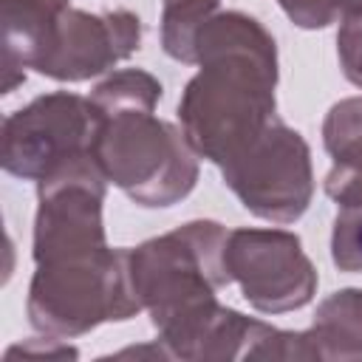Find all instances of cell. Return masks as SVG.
I'll list each match as a JSON object with an SVG mask.
<instances>
[{"label":"cell","instance_id":"9c48e42d","mask_svg":"<svg viewBox=\"0 0 362 362\" xmlns=\"http://www.w3.org/2000/svg\"><path fill=\"white\" fill-rule=\"evenodd\" d=\"M139 45L141 20L133 11L90 14L68 6L51 25L31 68L57 82H85L127 59Z\"/></svg>","mask_w":362,"mask_h":362},{"label":"cell","instance_id":"8fae6325","mask_svg":"<svg viewBox=\"0 0 362 362\" xmlns=\"http://www.w3.org/2000/svg\"><path fill=\"white\" fill-rule=\"evenodd\" d=\"M305 334L308 359H362V288H339L320 300Z\"/></svg>","mask_w":362,"mask_h":362},{"label":"cell","instance_id":"7c38bea8","mask_svg":"<svg viewBox=\"0 0 362 362\" xmlns=\"http://www.w3.org/2000/svg\"><path fill=\"white\" fill-rule=\"evenodd\" d=\"M221 0H161V48L167 57L195 65L198 28L218 11Z\"/></svg>","mask_w":362,"mask_h":362},{"label":"cell","instance_id":"2e32d148","mask_svg":"<svg viewBox=\"0 0 362 362\" xmlns=\"http://www.w3.org/2000/svg\"><path fill=\"white\" fill-rule=\"evenodd\" d=\"M322 187L339 206H362V153L334 158Z\"/></svg>","mask_w":362,"mask_h":362},{"label":"cell","instance_id":"277c9868","mask_svg":"<svg viewBox=\"0 0 362 362\" xmlns=\"http://www.w3.org/2000/svg\"><path fill=\"white\" fill-rule=\"evenodd\" d=\"M141 308L127 246L37 263L25 297L31 328L59 339L82 337L102 322H124Z\"/></svg>","mask_w":362,"mask_h":362},{"label":"cell","instance_id":"52a82bcc","mask_svg":"<svg viewBox=\"0 0 362 362\" xmlns=\"http://www.w3.org/2000/svg\"><path fill=\"white\" fill-rule=\"evenodd\" d=\"M96 127L99 119L88 96L71 90L42 93L6 116L0 164L14 178L40 181L65 158L90 153Z\"/></svg>","mask_w":362,"mask_h":362},{"label":"cell","instance_id":"5b68a950","mask_svg":"<svg viewBox=\"0 0 362 362\" xmlns=\"http://www.w3.org/2000/svg\"><path fill=\"white\" fill-rule=\"evenodd\" d=\"M221 175L255 218L272 223H294L314 198L311 147L280 116L246 150L226 161Z\"/></svg>","mask_w":362,"mask_h":362},{"label":"cell","instance_id":"4fadbf2b","mask_svg":"<svg viewBox=\"0 0 362 362\" xmlns=\"http://www.w3.org/2000/svg\"><path fill=\"white\" fill-rule=\"evenodd\" d=\"M322 147L328 156L362 147V96H348L331 105L322 119Z\"/></svg>","mask_w":362,"mask_h":362},{"label":"cell","instance_id":"6da1fadb","mask_svg":"<svg viewBox=\"0 0 362 362\" xmlns=\"http://www.w3.org/2000/svg\"><path fill=\"white\" fill-rule=\"evenodd\" d=\"M195 65L178 99V122L195 153L223 167L277 116V42L257 17L215 11L198 28Z\"/></svg>","mask_w":362,"mask_h":362},{"label":"cell","instance_id":"ba28073f","mask_svg":"<svg viewBox=\"0 0 362 362\" xmlns=\"http://www.w3.org/2000/svg\"><path fill=\"white\" fill-rule=\"evenodd\" d=\"M226 269L243 300L260 314H286L308 305L320 283L303 240L288 229H232Z\"/></svg>","mask_w":362,"mask_h":362},{"label":"cell","instance_id":"e0dca14e","mask_svg":"<svg viewBox=\"0 0 362 362\" xmlns=\"http://www.w3.org/2000/svg\"><path fill=\"white\" fill-rule=\"evenodd\" d=\"M337 57L345 79L362 88V8L342 17L337 31Z\"/></svg>","mask_w":362,"mask_h":362},{"label":"cell","instance_id":"3957f363","mask_svg":"<svg viewBox=\"0 0 362 362\" xmlns=\"http://www.w3.org/2000/svg\"><path fill=\"white\" fill-rule=\"evenodd\" d=\"M226 238L223 223L201 218L130 249L133 286L167 359L189 362L201 331L221 305L215 291L232 283Z\"/></svg>","mask_w":362,"mask_h":362},{"label":"cell","instance_id":"30bf717a","mask_svg":"<svg viewBox=\"0 0 362 362\" xmlns=\"http://www.w3.org/2000/svg\"><path fill=\"white\" fill-rule=\"evenodd\" d=\"M71 0H3V93L25 82L51 25Z\"/></svg>","mask_w":362,"mask_h":362},{"label":"cell","instance_id":"5bb4252c","mask_svg":"<svg viewBox=\"0 0 362 362\" xmlns=\"http://www.w3.org/2000/svg\"><path fill=\"white\" fill-rule=\"evenodd\" d=\"M331 260L339 272H362V206H339L331 229Z\"/></svg>","mask_w":362,"mask_h":362},{"label":"cell","instance_id":"7a4b0ae2","mask_svg":"<svg viewBox=\"0 0 362 362\" xmlns=\"http://www.w3.org/2000/svg\"><path fill=\"white\" fill-rule=\"evenodd\" d=\"M161 82L141 68H122L88 93L99 127L93 158L107 184L133 204L161 209L184 201L198 184V153L187 133L156 116Z\"/></svg>","mask_w":362,"mask_h":362},{"label":"cell","instance_id":"ac0fdd59","mask_svg":"<svg viewBox=\"0 0 362 362\" xmlns=\"http://www.w3.org/2000/svg\"><path fill=\"white\" fill-rule=\"evenodd\" d=\"M17 354H20V356H45V359H62V356H74V359H76V348L62 345L59 337H48V339L34 337V339L17 342V345H11V348L6 351V359L17 356Z\"/></svg>","mask_w":362,"mask_h":362},{"label":"cell","instance_id":"8992f818","mask_svg":"<svg viewBox=\"0 0 362 362\" xmlns=\"http://www.w3.org/2000/svg\"><path fill=\"white\" fill-rule=\"evenodd\" d=\"M107 178L93 153H79L37 181V215L31 255L48 263L107 246L102 204Z\"/></svg>","mask_w":362,"mask_h":362},{"label":"cell","instance_id":"9a60e30c","mask_svg":"<svg viewBox=\"0 0 362 362\" xmlns=\"http://www.w3.org/2000/svg\"><path fill=\"white\" fill-rule=\"evenodd\" d=\"M277 3L286 11V17L305 31L328 28L345 14L362 8V0H277Z\"/></svg>","mask_w":362,"mask_h":362}]
</instances>
